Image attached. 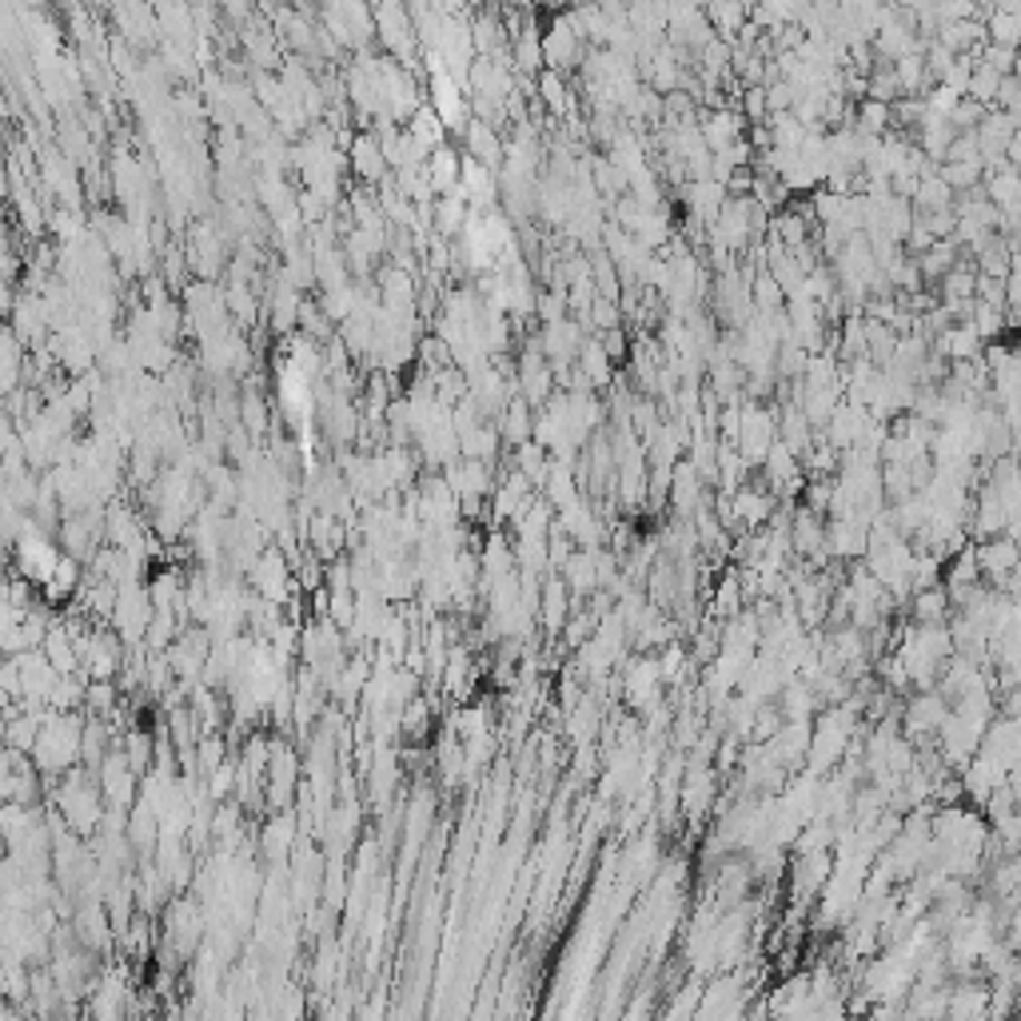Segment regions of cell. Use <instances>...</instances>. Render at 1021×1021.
Wrapping results in <instances>:
<instances>
[{"mask_svg": "<svg viewBox=\"0 0 1021 1021\" xmlns=\"http://www.w3.org/2000/svg\"><path fill=\"white\" fill-rule=\"evenodd\" d=\"M136 766L132 758L125 755V750H112V755H105V763L96 766V778H100V791H105L108 806H132L136 802Z\"/></svg>", "mask_w": 1021, "mask_h": 1021, "instance_id": "cell-5", "label": "cell"}, {"mask_svg": "<svg viewBox=\"0 0 1021 1021\" xmlns=\"http://www.w3.org/2000/svg\"><path fill=\"white\" fill-rule=\"evenodd\" d=\"M738 599H743V582H738V575L730 571L723 582H718L715 611H718V615H738Z\"/></svg>", "mask_w": 1021, "mask_h": 1021, "instance_id": "cell-21", "label": "cell"}, {"mask_svg": "<svg viewBox=\"0 0 1021 1021\" xmlns=\"http://www.w3.org/2000/svg\"><path fill=\"white\" fill-rule=\"evenodd\" d=\"M292 838H296V818H292V811H276V818L259 831V846H264V854L272 862H287Z\"/></svg>", "mask_w": 1021, "mask_h": 1021, "instance_id": "cell-11", "label": "cell"}, {"mask_svg": "<svg viewBox=\"0 0 1021 1021\" xmlns=\"http://www.w3.org/2000/svg\"><path fill=\"white\" fill-rule=\"evenodd\" d=\"M579 372L591 380V387H611V352L602 340H587L579 352Z\"/></svg>", "mask_w": 1021, "mask_h": 1021, "instance_id": "cell-13", "label": "cell"}, {"mask_svg": "<svg viewBox=\"0 0 1021 1021\" xmlns=\"http://www.w3.org/2000/svg\"><path fill=\"white\" fill-rule=\"evenodd\" d=\"M945 695H917L914 703H906V715H902V730L910 738H922V735H937L945 723Z\"/></svg>", "mask_w": 1021, "mask_h": 1021, "instance_id": "cell-8", "label": "cell"}, {"mask_svg": "<svg viewBox=\"0 0 1021 1021\" xmlns=\"http://www.w3.org/2000/svg\"><path fill=\"white\" fill-rule=\"evenodd\" d=\"M563 579H567V587H571L575 599L599 591V587H602V579H599V551H591V547L571 551V559L563 563Z\"/></svg>", "mask_w": 1021, "mask_h": 1021, "instance_id": "cell-9", "label": "cell"}, {"mask_svg": "<svg viewBox=\"0 0 1021 1021\" xmlns=\"http://www.w3.org/2000/svg\"><path fill=\"white\" fill-rule=\"evenodd\" d=\"M105 791H100V778H88L85 770H68V778L60 783L57 791V806L60 814H65V822L72 826V831L88 834L92 826H100L105 822Z\"/></svg>", "mask_w": 1021, "mask_h": 1021, "instance_id": "cell-2", "label": "cell"}, {"mask_svg": "<svg viewBox=\"0 0 1021 1021\" xmlns=\"http://www.w3.org/2000/svg\"><path fill=\"white\" fill-rule=\"evenodd\" d=\"M468 144H471V156H479V160L488 164V168H495L499 156H503V144H499V136L491 132V125H471L468 128Z\"/></svg>", "mask_w": 1021, "mask_h": 1021, "instance_id": "cell-15", "label": "cell"}, {"mask_svg": "<svg viewBox=\"0 0 1021 1021\" xmlns=\"http://www.w3.org/2000/svg\"><path fill=\"white\" fill-rule=\"evenodd\" d=\"M435 112L443 116V125H459L463 120V100H459L455 85L443 77H435Z\"/></svg>", "mask_w": 1021, "mask_h": 1021, "instance_id": "cell-18", "label": "cell"}, {"mask_svg": "<svg viewBox=\"0 0 1021 1021\" xmlns=\"http://www.w3.org/2000/svg\"><path fill=\"white\" fill-rule=\"evenodd\" d=\"M978 551V567H982V575H990L993 582H1010V575L1021 567V543H1013L1010 534H993V539H985V543H974Z\"/></svg>", "mask_w": 1021, "mask_h": 1021, "instance_id": "cell-6", "label": "cell"}, {"mask_svg": "<svg viewBox=\"0 0 1021 1021\" xmlns=\"http://www.w3.org/2000/svg\"><path fill=\"white\" fill-rule=\"evenodd\" d=\"M662 667L655 659H639V662H630L627 667V675H622V687H627V698L635 703L639 710H655L659 707V698H662Z\"/></svg>", "mask_w": 1021, "mask_h": 1021, "instance_id": "cell-7", "label": "cell"}, {"mask_svg": "<svg viewBox=\"0 0 1021 1021\" xmlns=\"http://www.w3.org/2000/svg\"><path fill=\"white\" fill-rule=\"evenodd\" d=\"M937 347H942V352L958 363V360H978V355L985 352V340H982V332L970 324V320H958V324H950L942 332Z\"/></svg>", "mask_w": 1021, "mask_h": 1021, "instance_id": "cell-10", "label": "cell"}, {"mask_svg": "<svg viewBox=\"0 0 1021 1021\" xmlns=\"http://www.w3.org/2000/svg\"><path fill=\"white\" fill-rule=\"evenodd\" d=\"M448 675H443V690L448 695H463L468 690V678H471V655L463 647H451V655H448Z\"/></svg>", "mask_w": 1021, "mask_h": 1021, "instance_id": "cell-16", "label": "cell"}, {"mask_svg": "<svg viewBox=\"0 0 1021 1021\" xmlns=\"http://www.w3.org/2000/svg\"><path fill=\"white\" fill-rule=\"evenodd\" d=\"M12 554H17L20 575H24L29 582H40V587H45V582L57 575L60 559H65V554L57 551V543H52V539L45 534V527H40L32 516H29V523H24V531L17 534Z\"/></svg>", "mask_w": 1021, "mask_h": 1021, "instance_id": "cell-3", "label": "cell"}, {"mask_svg": "<svg viewBox=\"0 0 1021 1021\" xmlns=\"http://www.w3.org/2000/svg\"><path fill=\"white\" fill-rule=\"evenodd\" d=\"M32 758H37V766H40V770H48V774H68V770H72V766H77V758H85V718H77L72 710H52V707H48Z\"/></svg>", "mask_w": 1021, "mask_h": 1021, "instance_id": "cell-1", "label": "cell"}, {"mask_svg": "<svg viewBox=\"0 0 1021 1021\" xmlns=\"http://www.w3.org/2000/svg\"><path fill=\"white\" fill-rule=\"evenodd\" d=\"M539 92H543V100L554 108V112H567V88H563V80H559L554 68H547L543 77H539Z\"/></svg>", "mask_w": 1021, "mask_h": 1021, "instance_id": "cell-22", "label": "cell"}, {"mask_svg": "<svg viewBox=\"0 0 1021 1021\" xmlns=\"http://www.w3.org/2000/svg\"><path fill=\"white\" fill-rule=\"evenodd\" d=\"M153 750H156V743H148V738H144V730H136V726H132V730H128V738H125V755L132 758V766L140 774H148Z\"/></svg>", "mask_w": 1021, "mask_h": 1021, "instance_id": "cell-20", "label": "cell"}, {"mask_svg": "<svg viewBox=\"0 0 1021 1021\" xmlns=\"http://www.w3.org/2000/svg\"><path fill=\"white\" fill-rule=\"evenodd\" d=\"M950 607H954V599H950L942 582H934L926 591H914V622H945Z\"/></svg>", "mask_w": 1021, "mask_h": 1021, "instance_id": "cell-14", "label": "cell"}, {"mask_svg": "<svg viewBox=\"0 0 1021 1021\" xmlns=\"http://www.w3.org/2000/svg\"><path fill=\"white\" fill-rule=\"evenodd\" d=\"M503 435L511 443H527L534 435V423H531V415H527V400H516L511 408H507V420H503Z\"/></svg>", "mask_w": 1021, "mask_h": 1021, "instance_id": "cell-17", "label": "cell"}, {"mask_svg": "<svg viewBox=\"0 0 1021 1021\" xmlns=\"http://www.w3.org/2000/svg\"><path fill=\"white\" fill-rule=\"evenodd\" d=\"M571 599L575 595H571V587H567V579H547L543 582V599L539 602H543V622H547L551 635L554 630H563L567 619H571V607H567Z\"/></svg>", "mask_w": 1021, "mask_h": 1021, "instance_id": "cell-12", "label": "cell"}, {"mask_svg": "<svg viewBox=\"0 0 1021 1021\" xmlns=\"http://www.w3.org/2000/svg\"><path fill=\"white\" fill-rule=\"evenodd\" d=\"M85 703L92 707V715H112V707H116L112 678H92V683H88V698H85Z\"/></svg>", "mask_w": 1021, "mask_h": 1021, "instance_id": "cell-19", "label": "cell"}, {"mask_svg": "<svg viewBox=\"0 0 1021 1021\" xmlns=\"http://www.w3.org/2000/svg\"><path fill=\"white\" fill-rule=\"evenodd\" d=\"M296 774H300V755L276 738V743H272V763H267V783H264V794H267V802H272V811H287V806H292Z\"/></svg>", "mask_w": 1021, "mask_h": 1021, "instance_id": "cell-4", "label": "cell"}]
</instances>
